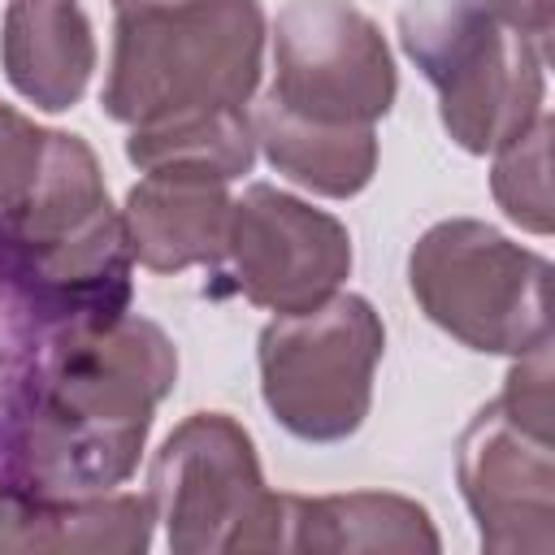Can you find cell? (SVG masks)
<instances>
[{
	"mask_svg": "<svg viewBox=\"0 0 555 555\" xmlns=\"http://www.w3.org/2000/svg\"><path fill=\"white\" fill-rule=\"evenodd\" d=\"M382 351L386 325L351 291H334L308 312L273 317L256 343L264 408L304 442H343L369 416Z\"/></svg>",
	"mask_w": 555,
	"mask_h": 555,
	"instance_id": "obj_6",
	"label": "cell"
},
{
	"mask_svg": "<svg viewBox=\"0 0 555 555\" xmlns=\"http://www.w3.org/2000/svg\"><path fill=\"white\" fill-rule=\"evenodd\" d=\"M0 299H4V286H0Z\"/></svg>",
	"mask_w": 555,
	"mask_h": 555,
	"instance_id": "obj_20",
	"label": "cell"
},
{
	"mask_svg": "<svg viewBox=\"0 0 555 555\" xmlns=\"http://www.w3.org/2000/svg\"><path fill=\"white\" fill-rule=\"evenodd\" d=\"M551 442L516 425L499 399L486 403L455 451L460 494L477 520L481 546L494 555L555 551V460Z\"/></svg>",
	"mask_w": 555,
	"mask_h": 555,
	"instance_id": "obj_9",
	"label": "cell"
},
{
	"mask_svg": "<svg viewBox=\"0 0 555 555\" xmlns=\"http://www.w3.org/2000/svg\"><path fill=\"white\" fill-rule=\"evenodd\" d=\"M251 130H256V147L264 152V160L278 173H286L291 182H299L325 199H351L377 173L373 126L308 121L273 100H260L251 108Z\"/></svg>",
	"mask_w": 555,
	"mask_h": 555,
	"instance_id": "obj_14",
	"label": "cell"
},
{
	"mask_svg": "<svg viewBox=\"0 0 555 555\" xmlns=\"http://www.w3.org/2000/svg\"><path fill=\"white\" fill-rule=\"evenodd\" d=\"M230 191L217 178L152 169L143 173L121 208L130 256L152 273H182L217 264L230 234Z\"/></svg>",
	"mask_w": 555,
	"mask_h": 555,
	"instance_id": "obj_10",
	"label": "cell"
},
{
	"mask_svg": "<svg viewBox=\"0 0 555 555\" xmlns=\"http://www.w3.org/2000/svg\"><path fill=\"white\" fill-rule=\"evenodd\" d=\"M546 282V256L473 217L429 225L408 251V286L421 312L490 356H525L551 343Z\"/></svg>",
	"mask_w": 555,
	"mask_h": 555,
	"instance_id": "obj_5",
	"label": "cell"
},
{
	"mask_svg": "<svg viewBox=\"0 0 555 555\" xmlns=\"http://www.w3.org/2000/svg\"><path fill=\"white\" fill-rule=\"evenodd\" d=\"M173 382L169 334L130 308L43 330L13 321L0 369V520L39 499L121 486Z\"/></svg>",
	"mask_w": 555,
	"mask_h": 555,
	"instance_id": "obj_1",
	"label": "cell"
},
{
	"mask_svg": "<svg viewBox=\"0 0 555 555\" xmlns=\"http://www.w3.org/2000/svg\"><path fill=\"white\" fill-rule=\"evenodd\" d=\"M234 291L278 317L325 304L351 273V234L325 208L251 182L230 208L225 256Z\"/></svg>",
	"mask_w": 555,
	"mask_h": 555,
	"instance_id": "obj_8",
	"label": "cell"
},
{
	"mask_svg": "<svg viewBox=\"0 0 555 555\" xmlns=\"http://www.w3.org/2000/svg\"><path fill=\"white\" fill-rule=\"evenodd\" d=\"M48 152V130L0 100V234L30 199Z\"/></svg>",
	"mask_w": 555,
	"mask_h": 555,
	"instance_id": "obj_17",
	"label": "cell"
},
{
	"mask_svg": "<svg viewBox=\"0 0 555 555\" xmlns=\"http://www.w3.org/2000/svg\"><path fill=\"white\" fill-rule=\"evenodd\" d=\"M499 408H503V412H507L516 425H525V429H533V434L551 438V429H555L551 343H542V347H533V351L516 356V364L507 369V382H503Z\"/></svg>",
	"mask_w": 555,
	"mask_h": 555,
	"instance_id": "obj_18",
	"label": "cell"
},
{
	"mask_svg": "<svg viewBox=\"0 0 555 555\" xmlns=\"http://www.w3.org/2000/svg\"><path fill=\"white\" fill-rule=\"evenodd\" d=\"M260 69V0H113L100 104L130 130L204 108H247Z\"/></svg>",
	"mask_w": 555,
	"mask_h": 555,
	"instance_id": "obj_2",
	"label": "cell"
},
{
	"mask_svg": "<svg viewBox=\"0 0 555 555\" xmlns=\"http://www.w3.org/2000/svg\"><path fill=\"white\" fill-rule=\"evenodd\" d=\"M490 169L494 204L529 234H551V117L546 108L507 139Z\"/></svg>",
	"mask_w": 555,
	"mask_h": 555,
	"instance_id": "obj_16",
	"label": "cell"
},
{
	"mask_svg": "<svg viewBox=\"0 0 555 555\" xmlns=\"http://www.w3.org/2000/svg\"><path fill=\"white\" fill-rule=\"evenodd\" d=\"M442 546L429 512L416 499L351 490V494H286L282 551H425Z\"/></svg>",
	"mask_w": 555,
	"mask_h": 555,
	"instance_id": "obj_12",
	"label": "cell"
},
{
	"mask_svg": "<svg viewBox=\"0 0 555 555\" xmlns=\"http://www.w3.org/2000/svg\"><path fill=\"white\" fill-rule=\"evenodd\" d=\"M152 507L147 494H69L39 499L0 520V555H43V551H91V555H139L152 546Z\"/></svg>",
	"mask_w": 555,
	"mask_h": 555,
	"instance_id": "obj_13",
	"label": "cell"
},
{
	"mask_svg": "<svg viewBox=\"0 0 555 555\" xmlns=\"http://www.w3.org/2000/svg\"><path fill=\"white\" fill-rule=\"evenodd\" d=\"M399 43L438 91L451 143L473 156L516 139L546 100V56L481 0H403Z\"/></svg>",
	"mask_w": 555,
	"mask_h": 555,
	"instance_id": "obj_3",
	"label": "cell"
},
{
	"mask_svg": "<svg viewBox=\"0 0 555 555\" xmlns=\"http://www.w3.org/2000/svg\"><path fill=\"white\" fill-rule=\"evenodd\" d=\"M399 95L382 26L351 0H286L273 17L264 100L330 126H377Z\"/></svg>",
	"mask_w": 555,
	"mask_h": 555,
	"instance_id": "obj_7",
	"label": "cell"
},
{
	"mask_svg": "<svg viewBox=\"0 0 555 555\" xmlns=\"http://www.w3.org/2000/svg\"><path fill=\"white\" fill-rule=\"evenodd\" d=\"M490 13H499L507 26L525 30L533 43L551 48V0H481Z\"/></svg>",
	"mask_w": 555,
	"mask_h": 555,
	"instance_id": "obj_19",
	"label": "cell"
},
{
	"mask_svg": "<svg viewBox=\"0 0 555 555\" xmlns=\"http://www.w3.org/2000/svg\"><path fill=\"white\" fill-rule=\"evenodd\" d=\"M0 65L9 87L35 108H74L95 74V35L82 0H9Z\"/></svg>",
	"mask_w": 555,
	"mask_h": 555,
	"instance_id": "obj_11",
	"label": "cell"
},
{
	"mask_svg": "<svg viewBox=\"0 0 555 555\" xmlns=\"http://www.w3.org/2000/svg\"><path fill=\"white\" fill-rule=\"evenodd\" d=\"M147 507L173 555L286 546V494L269 490L251 434L225 412H191L156 451Z\"/></svg>",
	"mask_w": 555,
	"mask_h": 555,
	"instance_id": "obj_4",
	"label": "cell"
},
{
	"mask_svg": "<svg viewBox=\"0 0 555 555\" xmlns=\"http://www.w3.org/2000/svg\"><path fill=\"white\" fill-rule=\"evenodd\" d=\"M126 156L143 173L178 169V173L234 182V178L251 173V165H256L251 113L247 108H204V113H182L169 121L134 126L126 139Z\"/></svg>",
	"mask_w": 555,
	"mask_h": 555,
	"instance_id": "obj_15",
	"label": "cell"
}]
</instances>
